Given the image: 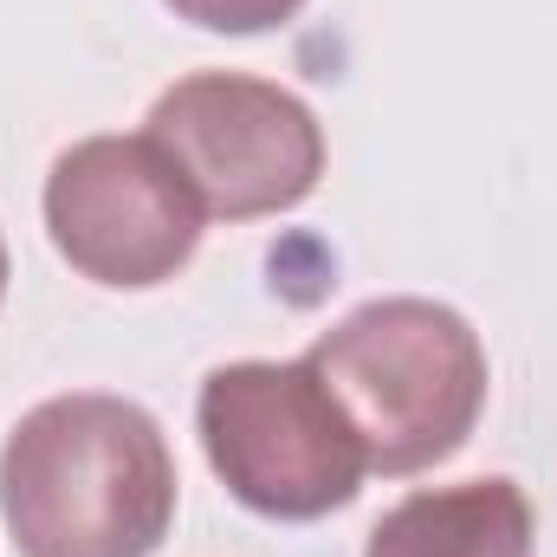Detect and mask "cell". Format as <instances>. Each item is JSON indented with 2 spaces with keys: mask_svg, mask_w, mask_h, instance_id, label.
Segmentation results:
<instances>
[{
  "mask_svg": "<svg viewBox=\"0 0 557 557\" xmlns=\"http://www.w3.org/2000/svg\"><path fill=\"white\" fill-rule=\"evenodd\" d=\"M39 201L59 260L111 292H149L175 278L208 234L201 195L143 131L59 149Z\"/></svg>",
  "mask_w": 557,
  "mask_h": 557,
  "instance_id": "obj_5",
  "label": "cell"
},
{
  "mask_svg": "<svg viewBox=\"0 0 557 557\" xmlns=\"http://www.w3.org/2000/svg\"><path fill=\"white\" fill-rule=\"evenodd\" d=\"M0 519L20 557H156L175 525V454L131 396L72 389L13 421Z\"/></svg>",
  "mask_w": 557,
  "mask_h": 557,
  "instance_id": "obj_1",
  "label": "cell"
},
{
  "mask_svg": "<svg viewBox=\"0 0 557 557\" xmlns=\"http://www.w3.org/2000/svg\"><path fill=\"white\" fill-rule=\"evenodd\" d=\"M201 454L221 473V486L278 525H311L344 512L363 493V441L350 434L344 409L318 383L305 357L267 363L240 357L208 370L195 396Z\"/></svg>",
  "mask_w": 557,
  "mask_h": 557,
  "instance_id": "obj_3",
  "label": "cell"
},
{
  "mask_svg": "<svg viewBox=\"0 0 557 557\" xmlns=\"http://www.w3.org/2000/svg\"><path fill=\"white\" fill-rule=\"evenodd\" d=\"M0 298H7V240H0Z\"/></svg>",
  "mask_w": 557,
  "mask_h": 557,
  "instance_id": "obj_8",
  "label": "cell"
},
{
  "mask_svg": "<svg viewBox=\"0 0 557 557\" xmlns=\"http://www.w3.org/2000/svg\"><path fill=\"white\" fill-rule=\"evenodd\" d=\"M532 545H539V519L525 486L486 473V480L396 499L370 525L363 557H532Z\"/></svg>",
  "mask_w": 557,
  "mask_h": 557,
  "instance_id": "obj_6",
  "label": "cell"
},
{
  "mask_svg": "<svg viewBox=\"0 0 557 557\" xmlns=\"http://www.w3.org/2000/svg\"><path fill=\"white\" fill-rule=\"evenodd\" d=\"M143 137L188 175L208 221L292 214L324 182L318 111L253 72H188L156 104Z\"/></svg>",
  "mask_w": 557,
  "mask_h": 557,
  "instance_id": "obj_4",
  "label": "cell"
},
{
  "mask_svg": "<svg viewBox=\"0 0 557 557\" xmlns=\"http://www.w3.org/2000/svg\"><path fill=\"white\" fill-rule=\"evenodd\" d=\"M305 363L363 441L370 473H421L460 454L493 383L480 331L441 298H370Z\"/></svg>",
  "mask_w": 557,
  "mask_h": 557,
  "instance_id": "obj_2",
  "label": "cell"
},
{
  "mask_svg": "<svg viewBox=\"0 0 557 557\" xmlns=\"http://www.w3.org/2000/svg\"><path fill=\"white\" fill-rule=\"evenodd\" d=\"M175 20H188V26H201V33H234V39H247V33H273L285 26L305 0H162Z\"/></svg>",
  "mask_w": 557,
  "mask_h": 557,
  "instance_id": "obj_7",
  "label": "cell"
}]
</instances>
